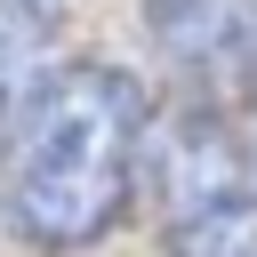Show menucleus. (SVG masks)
Masks as SVG:
<instances>
[{
    "instance_id": "f257e3e1",
    "label": "nucleus",
    "mask_w": 257,
    "mask_h": 257,
    "mask_svg": "<svg viewBox=\"0 0 257 257\" xmlns=\"http://www.w3.org/2000/svg\"><path fill=\"white\" fill-rule=\"evenodd\" d=\"M145 169V96L120 64H64L16 120L0 177L8 217L40 249H88L120 225Z\"/></svg>"
},
{
    "instance_id": "f03ea898",
    "label": "nucleus",
    "mask_w": 257,
    "mask_h": 257,
    "mask_svg": "<svg viewBox=\"0 0 257 257\" xmlns=\"http://www.w3.org/2000/svg\"><path fill=\"white\" fill-rule=\"evenodd\" d=\"M145 185L169 257H257V169L217 112L185 104L145 120Z\"/></svg>"
},
{
    "instance_id": "7ed1b4c3",
    "label": "nucleus",
    "mask_w": 257,
    "mask_h": 257,
    "mask_svg": "<svg viewBox=\"0 0 257 257\" xmlns=\"http://www.w3.org/2000/svg\"><path fill=\"white\" fill-rule=\"evenodd\" d=\"M145 32L193 80H257V0H145Z\"/></svg>"
},
{
    "instance_id": "20e7f679",
    "label": "nucleus",
    "mask_w": 257,
    "mask_h": 257,
    "mask_svg": "<svg viewBox=\"0 0 257 257\" xmlns=\"http://www.w3.org/2000/svg\"><path fill=\"white\" fill-rule=\"evenodd\" d=\"M56 80V0H0V153Z\"/></svg>"
},
{
    "instance_id": "39448f33",
    "label": "nucleus",
    "mask_w": 257,
    "mask_h": 257,
    "mask_svg": "<svg viewBox=\"0 0 257 257\" xmlns=\"http://www.w3.org/2000/svg\"><path fill=\"white\" fill-rule=\"evenodd\" d=\"M241 153H249V169H257V80H249V128H241Z\"/></svg>"
}]
</instances>
